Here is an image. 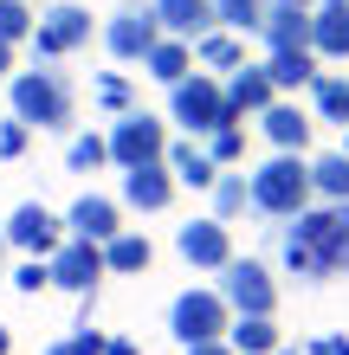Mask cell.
I'll list each match as a JSON object with an SVG mask.
<instances>
[{"label": "cell", "instance_id": "obj_44", "mask_svg": "<svg viewBox=\"0 0 349 355\" xmlns=\"http://www.w3.org/2000/svg\"><path fill=\"white\" fill-rule=\"evenodd\" d=\"M337 155H349V130H343V149H337Z\"/></svg>", "mask_w": 349, "mask_h": 355}, {"label": "cell", "instance_id": "obj_25", "mask_svg": "<svg viewBox=\"0 0 349 355\" xmlns=\"http://www.w3.org/2000/svg\"><path fill=\"white\" fill-rule=\"evenodd\" d=\"M142 71H149L155 85H181V78L194 71V46L188 39H155L149 58H142Z\"/></svg>", "mask_w": 349, "mask_h": 355}, {"label": "cell", "instance_id": "obj_32", "mask_svg": "<svg viewBox=\"0 0 349 355\" xmlns=\"http://www.w3.org/2000/svg\"><path fill=\"white\" fill-rule=\"evenodd\" d=\"M65 162H71V175H91V168H104V162H110V142L104 136H71Z\"/></svg>", "mask_w": 349, "mask_h": 355}, {"label": "cell", "instance_id": "obj_41", "mask_svg": "<svg viewBox=\"0 0 349 355\" xmlns=\"http://www.w3.org/2000/svg\"><path fill=\"white\" fill-rule=\"evenodd\" d=\"M265 7H311V0H265Z\"/></svg>", "mask_w": 349, "mask_h": 355}, {"label": "cell", "instance_id": "obj_7", "mask_svg": "<svg viewBox=\"0 0 349 355\" xmlns=\"http://www.w3.org/2000/svg\"><path fill=\"white\" fill-rule=\"evenodd\" d=\"M110 162L117 168H142V162H162L169 155V123L149 116V110H130V116H117L110 123Z\"/></svg>", "mask_w": 349, "mask_h": 355}, {"label": "cell", "instance_id": "obj_18", "mask_svg": "<svg viewBox=\"0 0 349 355\" xmlns=\"http://www.w3.org/2000/svg\"><path fill=\"white\" fill-rule=\"evenodd\" d=\"M311 52L317 65H349V7H311Z\"/></svg>", "mask_w": 349, "mask_h": 355}, {"label": "cell", "instance_id": "obj_36", "mask_svg": "<svg viewBox=\"0 0 349 355\" xmlns=\"http://www.w3.org/2000/svg\"><path fill=\"white\" fill-rule=\"evenodd\" d=\"M46 284H52V271H46V259H26V265L13 271V291H26V297H39V291H46Z\"/></svg>", "mask_w": 349, "mask_h": 355}, {"label": "cell", "instance_id": "obj_1", "mask_svg": "<svg viewBox=\"0 0 349 355\" xmlns=\"http://www.w3.org/2000/svg\"><path fill=\"white\" fill-rule=\"evenodd\" d=\"M272 239L298 245V252H311V265H317L323 284L343 278V271H349V200H337V207H330V200H311L298 220H278Z\"/></svg>", "mask_w": 349, "mask_h": 355}, {"label": "cell", "instance_id": "obj_3", "mask_svg": "<svg viewBox=\"0 0 349 355\" xmlns=\"http://www.w3.org/2000/svg\"><path fill=\"white\" fill-rule=\"evenodd\" d=\"M246 194H253V214L259 220H298L311 207V155H272L246 175Z\"/></svg>", "mask_w": 349, "mask_h": 355}, {"label": "cell", "instance_id": "obj_11", "mask_svg": "<svg viewBox=\"0 0 349 355\" xmlns=\"http://www.w3.org/2000/svg\"><path fill=\"white\" fill-rule=\"evenodd\" d=\"M175 175H169V162H142V168H123V194L117 207H130V214H169L175 207Z\"/></svg>", "mask_w": 349, "mask_h": 355}, {"label": "cell", "instance_id": "obj_12", "mask_svg": "<svg viewBox=\"0 0 349 355\" xmlns=\"http://www.w3.org/2000/svg\"><path fill=\"white\" fill-rule=\"evenodd\" d=\"M259 130H265V142H272L278 155H304L311 136H317V116L304 110L298 97H278L272 110H259Z\"/></svg>", "mask_w": 349, "mask_h": 355}, {"label": "cell", "instance_id": "obj_40", "mask_svg": "<svg viewBox=\"0 0 349 355\" xmlns=\"http://www.w3.org/2000/svg\"><path fill=\"white\" fill-rule=\"evenodd\" d=\"M13 52L19 46H0V78H13Z\"/></svg>", "mask_w": 349, "mask_h": 355}, {"label": "cell", "instance_id": "obj_42", "mask_svg": "<svg viewBox=\"0 0 349 355\" xmlns=\"http://www.w3.org/2000/svg\"><path fill=\"white\" fill-rule=\"evenodd\" d=\"M0 355H13V336H7V329H0Z\"/></svg>", "mask_w": 349, "mask_h": 355}, {"label": "cell", "instance_id": "obj_38", "mask_svg": "<svg viewBox=\"0 0 349 355\" xmlns=\"http://www.w3.org/2000/svg\"><path fill=\"white\" fill-rule=\"evenodd\" d=\"M104 355H136V343L130 336H104Z\"/></svg>", "mask_w": 349, "mask_h": 355}, {"label": "cell", "instance_id": "obj_17", "mask_svg": "<svg viewBox=\"0 0 349 355\" xmlns=\"http://www.w3.org/2000/svg\"><path fill=\"white\" fill-rule=\"evenodd\" d=\"M278 91H272V78H265V65H239L227 71V110L233 116H259V110H272Z\"/></svg>", "mask_w": 349, "mask_h": 355}, {"label": "cell", "instance_id": "obj_5", "mask_svg": "<svg viewBox=\"0 0 349 355\" xmlns=\"http://www.w3.org/2000/svg\"><path fill=\"white\" fill-rule=\"evenodd\" d=\"M220 297H227L233 317H278V271L265 265V259H227L220 265Z\"/></svg>", "mask_w": 349, "mask_h": 355}, {"label": "cell", "instance_id": "obj_45", "mask_svg": "<svg viewBox=\"0 0 349 355\" xmlns=\"http://www.w3.org/2000/svg\"><path fill=\"white\" fill-rule=\"evenodd\" d=\"M0 259H7V233H0Z\"/></svg>", "mask_w": 349, "mask_h": 355}, {"label": "cell", "instance_id": "obj_37", "mask_svg": "<svg viewBox=\"0 0 349 355\" xmlns=\"http://www.w3.org/2000/svg\"><path fill=\"white\" fill-rule=\"evenodd\" d=\"M304 355H349V336H317Z\"/></svg>", "mask_w": 349, "mask_h": 355}, {"label": "cell", "instance_id": "obj_46", "mask_svg": "<svg viewBox=\"0 0 349 355\" xmlns=\"http://www.w3.org/2000/svg\"><path fill=\"white\" fill-rule=\"evenodd\" d=\"M278 355H298V349H278Z\"/></svg>", "mask_w": 349, "mask_h": 355}, {"label": "cell", "instance_id": "obj_19", "mask_svg": "<svg viewBox=\"0 0 349 355\" xmlns=\"http://www.w3.org/2000/svg\"><path fill=\"white\" fill-rule=\"evenodd\" d=\"M169 175H175V187H194V194H207V187L220 181V168H214V155L201 149V142L188 136V142H169Z\"/></svg>", "mask_w": 349, "mask_h": 355}, {"label": "cell", "instance_id": "obj_6", "mask_svg": "<svg viewBox=\"0 0 349 355\" xmlns=\"http://www.w3.org/2000/svg\"><path fill=\"white\" fill-rule=\"evenodd\" d=\"M227 323H233V310H227V297H220L214 284L181 291V297L169 304V336H175L181 349H194V343H220V336H227Z\"/></svg>", "mask_w": 349, "mask_h": 355}, {"label": "cell", "instance_id": "obj_29", "mask_svg": "<svg viewBox=\"0 0 349 355\" xmlns=\"http://www.w3.org/2000/svg\"><path fill=\"white\" fill-rule=\"evenodd\" d=\"M207 194H214V220L253 214V194H246V175H227V168H220V181L207 187Z\"/></svg>", "mask_w": 349, "mask_h": 355}, {"label": "cell", "instance_id": "obj_33", "mask_svg": "<svg viewBox=\"0 0 349 355\" xmlns=\"http://www.w3.org/2000/svg\"><path fill=\"white\" fill-rule=\"evenodd\" d=\"M46 355H104V329H71V336H58V343H46Z\"/></svg>", "mask_w": 349, "mask_h": 355}, {"label": "cell", "instance_id": "obj_16", "mask_svg": "<svg viewBox=\"0 0 349 355\" xmlns=\"http://www.w3.org/2000/svg\"><path fill=\"white\" fill-rule=\"evenodd\" d=\"M155 7V26H162V39H207L220 19H214V0H149Z\"/></svg>", "mask_w": 349, "mask_h": 355}, {"label": "cell", "instance_id": "obj_8", "mask_svg": "<svg viewBox=\"0 0 349 355\" xmlns=\"http://www.w3.org/2000/svg\"><path fill=\"white\" fill-rule=\"evenodd\" d=\"M0 233H7L13 252H26V259H52L58 245H65V220H58L52 207H39V200H19V207H13V220L0 226Z\"/></svg>", "mask_w": 349, "mask_h": 355}, {"label": "cell", "instance_id": "obj_27", "mask_svg": "<svg viewBox=\"0 0 349 355\" xmlns=\"http://www.w3.org/2000/svg\"><path fill=\"white\" fill-rule=\"evenodd\" d=\"M194 65H207V71H239V65H246V46H239V33L214 26L207 39H194Z\"/></svg>", "mask_w": 349, "mask_h": 355}, {"label": "cell", "instance_id": "obj_34", "mask_svg": "<svg viewBox=\"0 0 349 355\" xmlns=\"http://www.w3.org/2000/svg\"><path fill=\"white\" fill-rule=\"evenodd\" d=\"M26 149H33V130H26V123H19V116L7 110V116H0V162H19Z\"/></svg>", "mask_w": 349, "mask_h": 355}, {"label": "cell", "instance_id": "obj_30", "mask_svg": "<svg viewBox=\"0 0 349 355\" xmlns=\"http://www.w3.org/2000/svg\"><path fill=\"white\" fill-rule=\"evenodd\" d=\"M33 0H0V46H26L33 39Z\"/></svg>", "mask_w": 349, "mask_h": 355}, {"label": "cell", "instance_id": "obj_21", "mask_svg": "<svg viewBox=\"0 0 349 355\" xmlns=\"http://www.w3.org/2000/svg\"><path fill=\"white\" fill-rule=\"evenodd\" d=\"M265 78H272V91H278V97H291V91H311V78H317V52H311V46L265 52Z\"/></svg>", "mask_w": 349, "mask_h": 355}, {"label": "cell", "instance_id": "obj_14", "mask_svg": "<svg viewBox=\"0 0 349 355\" xmlns=\"http://www.w3.org/2000/svg\"><path fill=\"white\" fill-rule=\"evenodd\" d=\"M162 39V26H155V7H123V13H110L104 19V46H110V58H149V46Z\"/></svg>", "mask_w": 349, "mask_h": 355}, {"label": "cell", "instance_id": "obj_24", "mask_svg": "<svg viewBox=\"0 0 349 355\" xmlns=\"http://www.w3.org/2000/svg\"><path fill=\"white\" fill-rule=\"evenodd\" d=\"M311 116L349 130V71H317L311 78Z\"/></svg>", "mask_w": 349, "mask_h": 355}, {"label": "cell", "instance_id": "obj_31", "mask_svg": "<svg viewBox=\"0 0 349 355\" xmlns=\"http://www.w3.org/2000/svg\"><path fill=\"white\" fill-rule=\"evenodd\" d=\"M214 19H220L227 33H259L265 0H214Z\"/></svg>", "mask_w": 349, "mask_h": 355}, {"label": "cell", "instance_id": "obj_4", "mask_svg": "<svg viewBox=\"0 0 349 355\" xmlns=\"http://www.w3.org/2000/svg\"><path fill=\"white\" fill-rule=\"evenodd\" d=\"M169 123H181L188 136H207L220 123H246V116L227 110V85L214 71H188L181 85H169Z\"/></svg>", "mask_w": 349, "mask_h": 355}, {"label": "cell", "instance_id": "obj_13", "mask_svg": "<svg viewBox=\"0 0 349 355\" xmlns=\"http://www.w3.org/2000/svg\"><path fill=\"white\" fill-rule=\"evenodd\" d=\"M175 252L188 259L194 271H220V265L233 259V233H227V220H214V214L207 220H188L175 233Z\"/></svg>", "mask_w": 349, "mask_h": 355}, {"label": "cell", "instance_id": "obj_2", "mask_svg": "<svg viewBox=\"0 0 349 355\" xmlns=\"http://www.w3.org/2000/svg\"><path fill=\"white\" fill-rule=\"evenodd\" d=\"M7 103H13V116L26 123V130H71L78 123V91H71V78L65 71H13L7 78Z\"/></svg>", "mask_w": 349, "mask_h": 355}, {"label": "cell", "instance_id": "obj_15", "mask_svg": "<svg viewBox=\"0 0 349 355\" xmlns=\"http://www.w3.org/2000/svg\"><path fill=\"white\" fill-rule=\"evenodd\" d=\"M123 233V207L110 194H78L71 200V214H65V239H91V245H104Z\"/></svg>", "mask_w": 349, "mask_h": 355}, {"label": "cell", "instance_id": "obj_26", "mask_svg": "<svg viewBox=\"0 0 349 355\" xmlns=\"http://www.w3.org/2000/svg\"><path fill=\"white\" fill-rule=\"evenodd\" d=\"M311 194L317 200H349V155H337V149H323V155H311Z\"/></svg>", "mask_w": 349, "mask_h": 355}, {"label": "cell", "instance_id": "obj_9", "mask_svg": "<svg viewBox=\"0 0 349 355\" xmlns=\"http://www.w3.org/2000/svg\"><path fill=\"white\" fill-rule=\"evenodd\" d=\"M26 46L39 52V65H58V58H71L78 46H91V13L65 0V7H52V13L33 26V39H26Z\"/></svg>", "mask_w": 349, "mask_h": 355}, {"label": "cell", "instance_id": "obj_39", "mask_svg": "<svg viewBox=\"0 0 349 355\" xmlns=\"http://www.w3.org/2000/svg\"><path fill=\"white\" fill-rule=\"evenodd\" d=\"M188 355H233V349H227V336H220V343H194Z\"/></svg>", "mask_w": 349, "mask_h": 355}, {"label": "cell", "instance_id": "obj_35", "mask_svg": "<svg viewBox=\"0 0 349 355\" xmlns=\"http://www.w3.org/2000/svg\"><path fill=\"white\" fill-rule=\"evenodd\" d=\"M97 103H104L110 116H130V78H117V71L97 78Z\"/></svg>", "mask_w": 349, "mask_h": 355}, {"label": "cell", "instance_id": "obj_10", "mask_svg": "<svg viewBox=\"0 0 349 355\" xmlns=\"http://www.w3.org/2000/svg\"><path fill=\"white\" fill-rule=\"evenodd\" d=\"M46 271H52L58 291H71V297H91L97 278H110V271H104V245H91V239H65L46 259Z\"/></svg>", "mask_w": 349, "mask_h": 355}, {"label": "cell", "instance_id": "obj_20", "mask_svg": "<svg viewBox=\"0 0 349 355\" xmlns=\"http://www.w3.org/2000/svg\"><path fill=\"white\" fill-rule=\"evenodd\" d=\"M259 39H265V52L311 46V7H265V19H259Z\"/></svg>", "mask_w": 349, "mask_h": 355}, {"label": "cell", "instance_id": "obj_28", "mask_svg": "<svg viewBox=\"0 0 349 355\" xmlns=\"http://www.w3.org/2000/svg\"><path fill=\"white\" fill-rule=\"evenodd\" d=\"M201 149L214 155V168H239V162H246V123H220V130H207Z\"/></svg>", "mask_w": 349, "mask_h": 355}, {"label": "cell", "instance_id": "obj_22", "mask_svg": "<svg viewBox=\"0 0 349 355\" xmlns=\"http://www.w3.org/2000/svg\"><path fill=\"white\" fill-rule=\"evenodd\" d=\"M149 265H155L149 233H130V226H123L117 239H104V271H110V278H142Z\"/></svg>", "mask_w": 349, "mask_h": 355}, {"label": "cell", "instance_id": "obj_23", "mask_svg": "<svg viewBox=\"0 0 349 355\" xmlns=\"http://www.w3.org/2000/svg\"><path fill=\"white\" fill-rule=\"evenodd\" d=\"M227 349L233 355H278L284 329H278V317H233L227 323Z\"/></svg>", "mask_w": 349, "mask_h": 355}, {"label": "cell", "instance_id": "obj_43", "mask_svg": "<svg viewBox=\"0 0 349 355\" xmlns=\"http://www.w3.org/2000/svg\"><path fill=\"white\" fill-rule=\"evenodd\" d=\"M311 7H349V0H311Z\"/></svg>", "mask_w": 349, "mask_h": 355}]
</instances>
